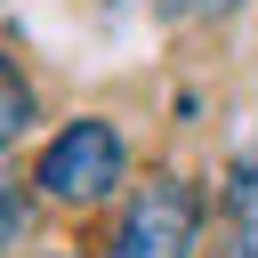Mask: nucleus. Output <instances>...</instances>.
Wrapping results in <instances>:
<instances>
[{
	"label": "nucleus",
	"instance_id": "1",
	"mask_svg": "<svg viewBox=\"0 0 258 258\" xmlns=\"http://www.w3.org/2000/svg\"><path fill=\"white\" fill-rule=\"evenodd\" d=\"M121 169H129L121 129H113V121H73V129L48 137V153H40V194L89 210V202H105V194L121 185Z\"/></svg>",
	"mask_w": 258,
	"mask_h": 258
},
{
	"label": "nucleus",
	"instance_id": "2",
	"mask_svg": "<svg viewBox=\"0 0 258 258\" xmlns=\"http://www.w3.org/2000/svg\"><path fill=\"white\" fill-rule=\"evenodd\" d=\"M194 234H202V194L185 177H145L137 202L121 210V234L105 258H185Z\"/></svg>",
	"mask_w": 258,
	"mask_h": 258
},
{
	"label": "nucleus",
	"instance_id": "3",
	"mask_svg": "<svg viewBox=\"0 0 258 258\" xmlns=\"http://www.w3.org/2000/svg\"><path fill=\"white\" fill-rule=\"evenodd\" d=\"M32 121V89H24V73H16V56H0V145L16 137Z\"/></svg>",
	"mask_w": 258,
	"mask_h": 258
},
{
	"label": "nucleus",
	"instance_id": "4",
	"mask_svg": "<svg viewBox=\"0 0 258 258\" xmlns=\"http://www.w3.org/2000/svg\"><path fill=\"white\" fill-rule=\"evenodd\" d=\"M234 258H258V210H250V226H242V242H234Z\"/></svg>",
	"mask_w": 258,
	"mask_h": 258
},
{
	"label": "nucleus",
	"instance_id": "5",
	"mask_svg": "<svg viewBox=\"0 0 258 258\" xmlns=\"http://www.w3.org/2000/svg\"><path fill=\"white\" fill-rule=\"evenodd\" d=\"M218 8H234V0H194V8H185V16H218Z\"/></svg>",
	"mask_w": 258,
	"mask_h": 258
},
{
	"label": "nucleus",
	"instance_id": "6",
	"mask_svg": "<svg viewBox=\"0 0 258 258\" xmlns=\"http://www.w3.org/2000/svg\"><path fill=\"white\" fill-rule=\"evenodd\" d=\"M161 8H194V0H161Z\"/></svg>",
	"mask_w": 258,
	"mask_h": 258
}]
</instances>
